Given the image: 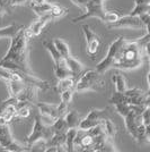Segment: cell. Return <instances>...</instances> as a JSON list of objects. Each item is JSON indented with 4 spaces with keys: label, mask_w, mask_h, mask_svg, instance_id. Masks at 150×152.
<instances>
[{
    "label": "cell",
    "mask_w": 150,
    "mask_h": 152,
    "mask_svg": "<svg viewBox=\"0 0 150 152\" xmlns=\"http://www.w3.org/2000/svg\"><path fill=\"white\" fill-rule=\"evenodd\" d=\"M25 26H22L13 38L7 53L0 59V66L8 69L18 70L25 74L34 75L28 61V40L25 34Z\"/></svg>",
    "instance_id": "1"
},
{
    "label": "cell",
    "mask_w": 150,
    "mask_h": 152,
    "mask_svg": "<svg viewBox=\"0 0 150 152\" xmlns=\"http://www.w3.org/2000/svg\"><path fill=\"white\" fill-rule=\"evenodd\" d=\"M144 56V48L139 43L138 40L129 41L125 39L124 43L116 55L112 68L122 70L136 69L142 65Z\"/></svg>",
    "instance_id": "2"
},
{
    "label": "cell",
    "mask_w": 150,
    "mask_h": 152,
    "mask_svg": "<svg viewBox=\"0 0 150 152\" xmlns=\"http://www.w3.org/2000/svg\"><path fill=\"white\" fill-rule=\"evenodd\" d=\"M104 86L103 74L97 70H86L81 76L76 81L75 91L76 92H86V91H98Z\"/></svg>",
    "instance_id": "3"
},
{
    "label": "cell",
    "mask_w": 150,
    "mask_h": 152,
    "mask_svg": "<svg viewBox=\"0 0 150 152\" xmlns=\"http://www.w3.org/2000/svg\"><path fill=\"white\" fill-rule=\"evenodd\" d=\"M53 134L54 132H53L52 125H45L41 119L40 114L38 113L34 117V125H33L31 134L26 137V145L28 148H32L40 141L48 142L53 136Z\"/></svg>",
    "instance_id": "4"
},
{
    "label": "cell",
    "mask_w": 150,
    "mask_h": 152,
    "mask_svg": "<svg viewBox=\"0 0 150 152\" xmlns=\"http://www.w3.org/2000/svg\"><path fill=\"white\" fill-rule=\"evenodd\" d=\"M103 1L104 0H89L84 13L81 15H79L78 17L72 19V23H78V22L85 20L89 17H97V18L102 19L103 22H105L107 10L104 8Z\"/></svg>",
    "instance_id": "5"
},
{
    "label": "cell",
    "mask_w": 150,
    "mask_h": 152,
    "mask_svg": "<svg viewBox=\"0 0 150 152\" xmlns=\"http://www.w3.org/2000/svg\"><path fill=\"white\" fill-rule=\"evenodd\" d=\"M0 148L8 152H25L31 150L27 145H22L14 140L9 125L0 126Z\"/></svg>",
    "instance_id": "6"
},
{
    "label": "cell",
    "mask_w": 150,
    "mask_h": 152,
    "mask_svg": "<svg viewBox=\"0 0 150 152\" xmlns=\"http://www.w3.org/2000/svg\"><path fill=\"white\" fill-rule=\"evenodd\" d=\"M124 41H125V39L123 38V37H120V38H118L116 40L113 41L112 45H110V48H108V51H107L105 58H104L100 64H97V66H96V70H97L98 73L104 74L107 69L112 68L113 64H114V60H115V58H116V55H118V52H119L120 49H121V47L123 45Z\"/></svg>",
    "instance_id": "7"
},
{
    "label": "cell",
    "mask_w": 150,
    "mask_h": 152,
    "mask_svg": "<svg viewBox=\"0 0 150 152\" xmlns=\"http://www.w3.org/2000/svg\"><path fill=\"white\" fill-rule=\"evenodd\" d=\"M82 32L86 39V50L87 53L90 56H96V53L98 52L100 47V38L92 31V28L89 27V25L84 24L82 25Z\"/></svg>",
    "instance_id": "8"
},
{
    "label": "cell",
    "mask_w": 150,
    "mask_h": 152,
    "mask_svg": "<svg viewBox=\"0 0 150 152\" xmlns=\"http://www.w3.org/2000/svg\"><path fill=\"white\" fill-rule=\"evenodd\" d=\"M108 28H120V27H131V28H144V24L142 23L139 16L133 15H126V16H120V18L112 24H107Z\"/></svg>",
    "instance_id": "9"
},
{
    "label": "cell",
    "mask_w": 150,
    "mask_h": 152,
    "mask_svg": "<svg viewBox=\"0 0 150 152\" xmlns=\"http://www.w3.org/2000/svg\"><path fill=\"white\" fill-rule=\"evenodd\" d=\"M52 18L50 14H46L43 16H40L38 19H36L34 23H32L30 27L25 28V34L28 39H32L33 37H38L41 34V32L43 31L44 26L46 25Z\"/></svg>",
    "instance_id": "10"
},
{
    "label": "cell",
    "mask_w": 150,
    "mask_h": 152,
    "mask_svg": "<svg viewBox=\"0 0 150 152\" xmlns=\"http://www.w3.org/2000/svg\"><path fill=\"white\" fill-rule=\"evenodd\" d=\"M43 45L44 48L50 52L51 57L53 59V63H54V68H64V67H68L66 59L58 51L56 45L53 42V40H46V41H44Z\"/></svg>",
    "instance_id": "11"
},
{
    "label": "cell",
    "mask_w": 150,
    "mask_h": 152,
    "mask_svg": "<svg viewBox=\"0 0 150 152\" xmlns=\"http://www.w3.org/2000/svg\"><path fill=\"white\" fill-rule=\"evenodd\" d=\"M36 107L38 109V113L42 116H49L51 118L58 119L60 117L58 104H51V103H45V102H38Z\"/></svg>",
    "instance_id": "12"
},
{
    "label": "cell",
    "mask_w": 150,
    "mask_h": 152,
    "mask_svg": "<svg viewBox=\"0 0 150 152\" xmlns=\"http://www.w3.org/2000/svg\"><path fill=\"white\" fill-rule=\"evenodd\" d=\"M66 134L67 133H54L53 136L45 143V148L54 146V148H58L60 151H62V150L66 151V142H67Z\"/></svg>",
    "instance_id": "13"
},
{
    "label": "cell",
    "mask_w": 150,
    "mask_h": 152,
    "mask_svg": "<svg viewBox=\"0 0 150 152\" xmlns=\"http://www.w3.org/2000/svg\"><path fill=\"white\" fill-rule=\"evenodd\" d=\"M66 61H67V66H68L69 70L71 72V76L74 77V78H77L78 80V77L79 76H81L82 74V70H84V65H82L80 61H78L77 59H75L74 57H68L66 59Z\"/></svg>",
    "instance_id": "14"
},
{
    "label": "cell",
    "mask_w": 150,
    "mask_h": 152,
    "mask_svg": "<svg viewBox=\"0 0 150 152\" xmlns=\"http://www.w3.org/2000/svg\"><path fill=\"white\" fill-rule=\"evenodd\" d=\"M7 83V88L9 92V98H16L18 96L24 89L26 88V84L20 81H8Z\"/></svg>",
    "instance_id": "15"
},
{
    "label": "cell",
    "mask_w": 150,
    "mask_h": 152,
    "mask_svg": "<svg viewBox=\"0 0 150 152\" xmlns=\"http://www.w3.org/2000/svg\"><path fill=\"white\" fill-rule=\"evenodd\" d=\"M76 86V78H74L72 76H69V77H66V78H62V80H59V82L56 86V92H58L59 94H61L62 92L67 91V90H75Z\"/></svg>",
    "instance_id": "16"
},
{
    "label": "cell",
    "mask_w": 150,
    "mask_h": 152,
    "mask_svg": "<svg viewBox=\"0 0 150 152\" xmlns=\"http://www.w3.org/2000/svg\"><path fill=\"white\" fill-rule=\"evenodd\" d=\"M66 121L68 123L69 128H79L80 121H81V115L77 110H70L64 116Z\"/></svg>",
    "instance_id": "17"
},
{
    "label": "cell",
    "mask_w": 150,
    "mask_h": 152,
    "mask_svg": "<svg viewBox=\"0 0 150 152\" xmlns=\"http://www.w3.org/2000/svg\"><path fill=\"white\" fill-rule=\"evenodd\" d=\"M85 118L97 121V123H102L103 119L110 118V115H108V110L107 109H92L89 111V114Z\"/></svg>",
    "instance_id": "18"
},
{
    "label": "cell",
    "mask_w": 150,
    "mask_h": 152,
    "mask_svg": "<svg viewBox=\"0 0 150 152\" xmlns=\"http://www.w3.org/2000/svg\"><path fill=\"white\" fill-rule=\"evenodd\" d=\"M112 81L115 85V91L119 92H125L128 90V84H126V80L125 77L121 73H116L112 76Z\"/></svg>",
    "instance_id": "19"
},
{
    "label": "cell",
    "mask_w": 150,
    "mask_h": 152,
    "mask_svg": "<svg viewBox=\"0 0 150 152\" xmlns=\"http://www.w3.org/2000/svg\"><path fill=\"white\" fill-rule=\"evenodd\" d=\"M78 133V128H69L67 132V142H66V151H75V139Z\"/></svg>",
    "instance_id": "20"
},
{
    "label": "cell",
    "mask_w": 150,
    "mask_h": 152,
    "mask_svg": "<svg viewBox=\"0 0 150 152\" xmlns=\"http://www.w3.org/2000/svg\"><path fill=\"white\" fill-rule=\"evenodd\" d=\"M53 5L54 4H52V2H45V4H42V5H31V8L32 10L40 17V16H43V15H46V14H50Z\"/></svg>",
    "instance_id": "21"
},
{
    "label": "cell",
    "mask_w": 150,
    "mask_h": 152,
    "mask_svg": "<svg viewBox=\"0 0 150 152\" xmlns=\"http://www.w3.org/2000/svg\"><path fill=\"white\" fill-rule=\"evenodd\" d=\"M23 25H17V24H12L6 27L0 28V39L1 38H13L14 35L22 28Z\"/></svg>",
    "instance_id": "22"
},
{
    "label": "cell",
    "mask_w": 150,
    "mask_h": 152,
    "mask_svg": "<svg viewBox=\"0 0 150 152\" xmlns=\"http://www.w3.org/2000/svg\"><path fill=\"white\" fill-rule=\"evenodd\" d=\"M54 45H56L58 51L60 52V55L62 56L64 59H67L68 57H70V49H69V45L63 41L62 39H54L53 40Z\"/></svg>",
    "instance_id": "23"
},
{
    "label": "cell",
    "mask_w": 150,
    "mask_h": 152,
    "mask_svg": "<svg viewBox=\"0 0 150 152\" xmlns=\"http://www.w3.org/2000/svg\"><path fill=\"white\" fill-rule=\"evenodd\" d=\"M52 127H53V132L54 133H67L69 129L68 123H67L64 117H59L52 124Z\"/></svg>",
    "instance_id": "24"
},
{
    "label": "cell",
    "mask_w": 150,
    "mask_h": 152,
    "mask_svg": "<svg viewBox=\"0 0 150 152\" xmlns=\"http://www.w3.org/2000/svg\"><path fill=\"white\" fill-rule=\"evenodd\" d=\"M108 102L111 104H118V103H129L130 104V99L125 95L124 92H119V91H115L112 94V96L110 98Z\"/></svg>",
    "instance_id": "25"
},
{
    "label": "cell",
    "mask_w": 150,
    "mask_h": 152,
    "mask_svg": "<svg viewBox=\"0 0 150 152\" xmlns=\"http://www.w3.org/2000/svg\"><path fill=\"white\" fill-rule=\"evenodd\" d=\"M103 124V128H104V133L106 134L108 137L114 139L115 134H116V127L114 125V123L111 121V118H105L102 121Z\"/></svg>",
    "instance_id": "26"
},
{
    "label": "cell",
    "mask_w": 150,
    "mask_h": 152,
    "mask_svg": "<svg viewBox=\"0 0 150 152\" xmlns=\"http://www.w3.org/2000/svg\"><path fill=\"white\" fill-rule=\"evenodd\" d=\"M27 0H0V4L6 9L7 13H12L14 7L16 6H24L26 5Z\"/></svg>",
    "instance_id": "27"
},
{
    "label": "cell",
    "mask_w": 150,
    "mask_h": 152,
    "mask_svg": "<svg viewBox=\"0 0 150 152\" xmlns=\"http://www.w3.org/2000/svg\"><path fill=\"white\" fill-rule=\"evenodd\" d=\"M115 110H116V113L120 116H122L124 118L125 116H128L131 113L132 104H129V103H118V104H115Z\"/></svg>",
    "instance_id": "28"
},
{
    "label": "cell",
    "mask_w": 150,
    "mask_h": 152,
    "mask_svg": "<svg viewBox=\"0 0 150 152\" xmlns=\"http://www.w3.org/2000/svg\"><path fill=\"white\" fill-rule=\"evenodd\" d=\"M150 10V5H136V7L131 10L130 15L133 16H141L144 14H149Z\"/></svg>",
    "instance_id": "29"
},
{
    "label": "cell",
    "mask_w": 150,
    "mask_h": 152,
    "mask_svg": "<svg viewBox=\"0 0 150 152\" xmlns=\"http://www.w3.org/2000/svg\"><path fill=\"white\" fill-rule=\"evenodd\" d=\"M66 14H67V9L61 7L60 5H56V4L53 5V7H52V9H51L50 12V15L52 16L53 19L60 18V17H62L63 15H66Z\"/></svg>",
    "instance_id": "30"
},
{
    "label": "cell",
    "mask_w": 150,
    "mask_h": 152,
    "mask_svg": "<svg viewBox=\"0 0 150 152\" xmlns=\"http://www.w3.org/2000/svg\"><path fill=\"white\" fill-rule=\"evenodd\" d=\"M0 80H2L5 82L14 81V70L0 66Z\"/></svg>",
    "instance_id": "31"
},
{
    "label": "cell",
    "mask_w": 150,
    "mask_h": 152,
    "mask_svg": "<svg viewBox=\"0 0 150 152\" xmlns=\"http://www.w3.org/2000/svg\"><path fill=\"white\" fill-rule=\"evenodd\" d=\"M31 114V109H30V104H24L22 107H19L17 109V114L16 117L18 118H27Z\"/></svg>",
    "instance_id": "32"
},
{
    "label": "cell",
    "mask_w": 150,
    "mask_h": 152,
    "mask_svg": "<svg viewBox=\"0 0 150 152\" xmlns=\"http://www.w3.org/2000/svg\"><path fill=\"white\" fill-rule=\"evenodd\" d=\"M74 92H75V90L71 89V90H67V91H64L61 93V101L64 102V103H67V104H70V102L72 101V98H74Z\"/></svg>",
    "instance_id": "33"
},
{
    "label": "cell",
    "mask_w": 150,
    "mask_h": 152,
    "mask_svg": "<svg viewBox=\"0 0 150 152\" xmlns=\"http://www.w3.org/2000/svg\"><path fill=\"white\" fill-rule=\"evenodd\" d=\"M124 93H125V95H126V96L129 98V99H131V98H134V96H138V95L144 94V92L142 91V90L134 88V89H128L124 92Z\"/></svg>",
    "instance_id": "34"
},
{
    "label": "cell",
    "mask_w": 150,
    "mask_h": 152,
    "mask_svg": "<svg viewBox=\"0 0 150 152\" xmlns=\"http://www.w3.org/2000/svg\"><path fill=\"white\" fill-rule=\"evenodd\" d=\"M120 18V15L118 13H113V12H107L106 14V20L105 23L107 24H112L114 22H116Z\"/></svg>",
    "instance_id": "35"
},
{
    "label": "cell",
    "mask_w": 150,
    "mask_h": 152,
    "mask_svg": "<svg viewBox=\"0 0 150 152\" xmlns=\"http://www.w3.org/2000/svg\"><path fill=\"white\" fill-rule=\"evenodd\" d=\"M140 18L144 24V27L147 28V33L150 34V14H144L140 16Z\"/></svg>",
    "instance_id": "36"
},
{
    "label": "cell",
    "mask_w": 150,
    "mask_h": 152,
    "mask_svg": "<svg viewBox=\"0 0 150 152\" xmlns=\"http://www.w3.org/2000/svg\"><path fill=\"white\" fill-rule=\"evenodd\" d=\"M142 121L144 125H150V108H146L142 114Z\"/></svg>",
    "instance_id": "37"
},
{
    "label": "cell",
    "mask_w": 150,
    "mask_h": 152,
    "mask_svg": "<svg viewBox=\"0 0 150 152\" xmlns=\"http://www.w3.org/2000/svg\"><path fill=\"white\" fill-rule=\"evenodd\" d=\"M71 1L75 4L76 6L80 7L82 10L86 9V6H87V4L89 2V0H71Z\"/></svg>",
    "instance_id": "38"
},
{
    "label": "cell",
    "mask_w": 150,
    "mask_h": 152,
    "mask_svg": "<svg viewBox=\"0 0 150 152\" xmlns=\"http://www.w3.org/2000/svg\"><path fill=\"white\" fill-rule=\"evenodd\" d=\"M9 124V121L5 117L4 114H0V126H4V125H8Z\"/></svg>",
    "instance_id": "39"
},
{
    "label": "cell",
    "mask_w": 150,
    "mask_h": 152,
    "mask_svg": "<svg viewBox=\"0 0 150 152\" xmlns=\"http://www.w3.org/2000/svg\"><path fill=\"white\" fill-rule=\"evenodd\" d=\"M146 142L150 143V125H146Z\"/></svg>",
    "instance_id": "40"
},
{
    "label": "cell",
    "mask_w": 150,
    "mask_h": 152,
    "mask_svg": "<svg viewBox=\"0 0 150 152\" xmlns=\"http://www.w3.org/2000/svg\"><path fill=\"white\" fill-rule=\"evenodd\" d=\"M136 5H150V0H134Z\"/></svg>",
    "instance_id": "41"
},
{
    "label": "cell",
    "mask_w": 150,
    "mask_h": 152,
    "mask_svg": "<svg viewBox=\"0 0 150 152\" xmlns=\"http://www.w3.org/2000/svg\"><path fill=\"white\" fill-rule=\"evenodd\" d=\"M48 2V0H31V5H42Z\"/></svg>",
    "instance_id": "42"
},
{
    "label": "cell",
    "mask_w": 150,
    "mask_h": 152,
    "mask_svg": "<svg viewBox=\"0 0 150 152\" xmlns=\"http://www.w3.org/2000/svg\"><path fill=\"white\" fill-rule=\"evenodd\" d=\"M144 52H146V56L150 57V41L144 45Z\"/></svg>",
    "instance_id": "43"
},
{
    "label": "cell",
    "mask_w": 150,
    "mask_h": 152,
    "mask_svg": "<svg viewBox=\"0 0 150 152\" xmlns=\"http://www.w3.org/2000/svg\"><path fill=\"white\" fill-rule=\"evenodd\" d=\"M5 14H7L6 9H5V8L2 7V5L0 4V19L4 17V15H5Z\"/></svg>",
    "instance_id": "44"
},
{
    "label": "cell",
    "mask_w": 150,
    "mask_h": 152,
    "mask_svg": "<svg viewBox=\"0 0 150 152\" xmlns=\"http://www.w3.org/2000/svg\"><path fill=\"white\" fill-rule=\"evenodd\" d=\"M149 64H150V59H149ZM147 80H148V91H147V95H150V70H149V73H148Z\"/></svg>",
    "instance_id": "45"
},
{
    "label": "cell",
    "mask_w": 150,
    "mask_h": 152,
    "mask_svg": "<svg viewBox=\"0 0 150 152\" xmlns=\"http://www.w3.org/2000/svg\"><path fill=\"white\" fill-rule=\"evenodd\" d=\"M144 106H146V107H148V108H150V95H147L146 101H144Z\"/></svg>",
    "instance_id": "46"
},
{
    "label": "cell",
    "mask_w": 150,
    "mask_h": 152,
    "mask_svg": "<svg viewBox=\"0 0 150 152\" xmlns=\"http://www.w3.org/2000/svg\"><path fill=\"white\" fill-rule=\"evenodd\" d=\"M149 14H150V10H149Z\"/></svg>",
    "instance_id": "47"
}]
</instances>
